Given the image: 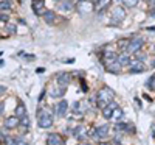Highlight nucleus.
I'll list each match as a JSON object with an SVG mask.
<instances>
[{"label": "nucleus", "mask_w": 155, "mask_h": 145, "mask_svg": "<svg viewBox=\"0 0 155 145\" xmlns=\"http://www.w3.org/2000/svg\"><path fill=\"white\" fill-rule=\"evenodd\" d=\"M116 2H121V0H116Z\"/></svg>", "instance_id": "obj_42"}, {"label": "nucleus", "mask_w": 155, "mask_h": 145, "mask_svg": "<svg viewBox=\"0 0 155 145\" xmlns=\"http://www.w3.org/2000/svg\"><path fill=\"white\" fill-rule=\"evenodd\" d=\"M149 3H150V8H155V0H149Z\"/></svg>", "instance_id": "obj_34"}, {"label": "nucleus", "mask_w": 155, "mask_h": 145, "mask_svg": "<svg viewBox=\"0 0 155 145\" xmlns=\"http://www.w3.org/2000/svg\"><path fill=\"white\" fill-rule=\"evenodd\" d=\"M130 56H129V53H127V51H121V53L118 55V62L123 65V67H124V65H129V64H130Z\"/></svg>", "instance_id": "obj_20"}, {"label": "nucleus", "mask_w": 155, "mask_h": 145, "mask_svg": "<svg viewBox=\"0 0 155 145\" xmlns=\"http://www.w3.org/2000/svg\"><path fill=\"white\" fill-rule=\"evenodd\" d=\"M124 117V112H123V109L118 106L116 109H113V114H112V118H115V120H120V118H123Z\"/></svg>", "instance_id": "obj_22"}, {"label": "nucleus", "mask_w": 155, "mask_h": 145, "mask_svg": "<svg viewBox=\"0 0 155 145\" xmlns=\"http://www.w3.org/2000/svg\"><path fill=\"white\" fill-rule=\"evenodd\" d=\"M6 30L11 33V34H14L16 31H17V27H16V23H9V22H6Z\"/></svg>", "instance_id": "obj_27"}, {"label": "nucleus", "mask_w": 155, "mask_h": 145, "mask_svg": "<svg viewBox=\"0 0 155 145\" xmlns=\"http://www.w3.org/2000/svg\"><path fill=\"white\" fill-rule=\"evenodd\" d=\"M152 136H153V137H155V131H153V134H152Z\"/></svg>", "instance_id": "obj_41"}, {"label": "nucleus", "mask_w": 155, "mask_h": 145, "mask_svg": "<svg viewBox=\"0 0 155 145\" xmlns=\"http://www.w3.org/2000/svg\"><path fill=\"white\" fill-rule=\"evenodd\" d=\"M0 65H3V61L2 59H0Z\"/></svg>", "instance_id": "obj_39"}, {"label": "nucleus", "mask_w": 155, "mask_h": 145, "mask_svg": "<svg viewBox=\"0 0 155 145\" xmlns=\"http://www.w3.org/2000/svg\"><path fill=\"white\" fill-rule=\"evenodd\" d=\"M134 55H135V59H138V61H141V62H144L146 58H147V55H146V53H141V51H137V53H134Z\"/></svg>", "instance_id": "obj_26"}, {"label": "nucleus", "mask_w": 155, "mask_h": 145, "mask_svg": "<svg viewBox=\"0 0 155 145\" xmlns=\"http://www.w3.org/2000/svg\"><path fill=\"white\" fill-rule=\"evenodd\" d=\"M115 98V92L110 89V87H102L98 94H96V104H98V108H104V106H107V104L112 101Z\"/></svg>", "instance_id": "obj_2"}, {"label": "nucleus", "mask_w": 155, "mask_h": 145, "mask_svg": "<svg viewBox=\"0 0 155 145\" xmlns=\"http://www.w3.org/2000/svg\"><path fill=\"white\" fill-rule=\"evenodd\" d=\"M65 89L67 87H62V86H54V87H50L48 89V95L51 98H61L65 95Z\"/></svg>", "instance_id": "obj_10"}, {"label": "nucleus", "mask_w": 155, "mask_h": 145, "mask_svg": "<svg viewBox=\"0 0 155 145\" xmlns=\"http://www.w3.org/2000/svg\"><path fill=\"white\" fill-rule=\"evenodd\" d=\"M149 16H150V17H155V8H150V11H149Z\"/></svg>", "instance_id": "obj_33"}, {"label": "nucleus", "mask_w": 155, "mask_h": 145, "mask_svg": "<svg viewBox=\"0 0 155 145\" xmlns=\"http://www.w3.org/2000/svg\"><path fill=\"white\" fill-rule=\"evenodd\" d=\"M76 9L79 12H82V14H85V12H90L93 9V3L90 0H81V2L76 3Z\"/></svg>", "instance_id": "obj_8"}, {"label": "nucleus", "mask_w": 155, "mask_h": 145, "mask_svg": "<svg viewBox=\"0 0 155 145\" xmlns=\"http://www.w3.org/2000/svg\"><path fill=\"white\" fill-rule=\"evenodd\" d=\"M150 67H152V69H155V58H153V59H152V62H150Z\"/></svg>", "instance_id": "obj_36"}, {"label": "nucleus", "mask_w": 155, "mask_h": 145, "mask_svg": "<svg viewBox=\"0 0 155 145\" xmlns=\"http://www.w3.org/2000/svg\"><path fill=\"white\" fill-rule=\"evenodd\" d=\"M20 125L23 126V129H28L30 128V118H28V115H25L23 118H20Z\"/></svg>", "instance_id": "obj_24"}, {"label": "nucleus", "mask_w": 155, "mask_h": 145, "mask_svg": "<svg viewBox=\"0 0 155 145\" xmlns=\"http://www.w3.org/2000/svg\"><path fill=\"white\" fill-rule=\"evenodd\" d=\"M127 67H129V72H130V73H140V72H144V70H146V67L143 65V62L138 61V59L130 61V64H129Z\"/></svg>", "instance_id": "obj_13"}, {"label": "nucleus", "mask_w": 155, "mask_h": 145, "mask_svg": "<svg viewBox=\"0 0 155 145\" xmlns=\"http://www.w3.org/2000/svg\"><path fill=\"white\" fill-rule=\"evenodd\" d=\"M127 44H129V39L126 37V39H121V41H118V48L120 50H126V47H127Z\"/></svg>", "instance_id": "obj_25"}, {"label": "nucleus", "mask_w": 155, "mask_h": 145, "mask_svg": "<svg viewBox=\"0 0 155 145\" xmlns=\"http://www.w3.org/2000/svg\"><path fill=\"white\" fill-rule=\"evenodd\" d=\"M3 125H5V128H6V129H14V128H17V126L20 125V120H19V118H17L16 115H9V117H6V118H5Z\"/></svg>", "instance_id": "obj_16"}, {"label": "nucleus", "mask_w": 155, "mask_h": 145, "mask_svg": "<svg viewBox=\"0 0 155 145\" xmlns=\"http://www.w3.org/2000/svg\"><path fill=\"white\" fill-rule=\"evenodd\" d=\"M44 95H45V90H44V92H42V94H41V95H39V101H41V100H42V98H44Z\"/></svg>", "instance_id": "obj_37"}, {"label": "nucleus", "mask_w": 155, "mask_h": 145, "mask_svg": "<svg viewBox=\"0 0 155 145\" xmlns=\"http://www.w3.org/2000/svg\"><path fill=\"white\" fill-rule=\"evenodd\" d=\"M53 122H54V115L50 109H47V108L37 109V126L39 128L47 129L50 126H53Z\"/></svg>", "instance_id": "obj_1"}, {"label": "nucleus", "mask_w": 155, "mask_h": 145, "mask_svg": "<svg viewBox=\"0 0 155 145\" xmlns=\"http://www.w3.org/2000/svg\"><path fill=\"white\" fill-rule=\"evenodd\" d=\"M126 19V8L124 6H115L112 9V27H120V22Z\"/></svg>", "instance_id": "obj_4"}, {"label": "nucleus", "mask_w": 155, "mask_h": 145, "mask_svg": "<svg viewBox=\"0 0 155 145\" xmlns=\"http://www.w3.org/2000/svg\"><path fill=\"white\" fill-rule=\"evenodd\" d=\"M0 145H3V142H2V140H0Z\"/></svg>", "instance_id": "obj_40"}, {"label": "nucleus", "mask_w": 155, "mask_h": 145, "mask_svg": "<svg viewBox=\"0 0 155 145\" xmlns=\"http://www.w3.org/2000/svg\"><path fill=\"white\" fill-rule=\"evenodd\" d=\"M104 67L109 73H113V75H118L121 73L123 70V65L118 62V58H113V59H104Z\"/></svg>", "instance_id": "obj_5"}, {"label": "nucleus", "mask_w": 155, "mask_h": 145, "mask_svg": "<svg viewBox=\"0 0 155 145\" xmlns=\"http://www.w3.org/2000/svg\"><path fill=\"white\" fill-rule=\"evenodd\" d=\"M79 145H92V143H90V142H81Z\"/></svg>", "instance_id": "obj_38"}, {"label": "nucleus", "mask_w": 155, "mask_h": 145, "mask_svg": "<svg viewBox=\"0 0 155 145\" xmlns=\"http://www.w3.org/2000/svg\"><path fill=\"white\" fill-rule=\"evenodd\" d=\"M143 44H144V39L143 37H141V36H134V37L129 39V44H127V47H126L124 51H127L129 55H130V53H137V51L141 50Z\"/></svg>", "instance_id": "obj_3"}, {"label": "nucleus", "mask_w": 155, "mask_h": 145, "mask_svg": "<svg viewBox=\"0 0 155 145\" xmlns=\"http://www.w3.org/2000/svg\"><path fill=\"white\" fill-rule=\"evenodd\" d=\"M9 20V14H8V11H0V22H8Z\"/></svg>", "instance_id": "obj_28"}, {"label": "nucleus", "mask_w": 155, "mask_h": 145, "mask_svg": "<svg viewBox=\"0 0 155 145\" xmlns=\"http://www.w3.org/2000/svg\"><path fill=\"white\" fill-rule=\"evenodd\" d=\"M42 17H44V20H45L48 25H54L56 20H58V14H56L54 11H51V9H47L44 14H42Z\"/></svg>", "instance_id": "obj_17"}, {"label": "nucleus", "mask_w": 155, "mask_h": 145, "mask_svg": "<svg viewBox=\"0 0 155 145\" xmlns=\"http://www.w3.org/2000/svg\"><path fill=\"white\" fill-rule=\"evenodd\" d=\"M54 109H56L58 117H65L67 115V109H68V101L67 100H61L59 103H56Z\"/></svg>", "instance_id": "obj_9"}, {"label": "nucleus", "mask_w": 155, "mask_h": 145, "mask_svg": "<svg viewBox=\"0 0 155 145\" xmlns=\"http://www.w3.org/2000/svg\"><path fill=\"white\" fill-rule=\"evenodd\" d=\"M81 86H82V90H84V92H87V90H88V87H87V84H85V81H84V80H81Z\"/></svg>", "instance_id": "obj_32"}, {"label": "nucleus", "mask_w": 155, "mask_h": 145, "mask_svg": "<svg viewBox=\"0 0 155 145\" xmlns=\"http://www.w3.org/2000/svg\"><path fill=\"white\" fill-rule=\"evenodd\" d=\"M71 133H73V136H74L76 139H79V140H82V139L87 137V131H85L84 125H76Z\"/></svg>", "instance_id": "obj_18"}, {"label": "nucleus", "mask_w": 155, "mask_h": 145, "mask_svg": "<svg viewBox=\"0 0 155 145\" xmlns=\"http://www.w3.org/2000/svg\"><path fill=\"white\" fill-rule=\"evenodd\" d=\"M56 2H61V0H56Z\"/></svg>", "instance_id": "obj_43"}, {"label": "nucleus", "mask_w": 155, "mask_h": 145, "mask_svg": "<svg viewBox=\"0 0 155 145\" xmlns=\"http://www.w3.org/2000/svg\"><path fill=\"white\" fill-rule=\"evenodd\" d=\"M31 8H33V12H34L36 16H41V14H44V12L47 11V9H45V2H44V0H33Z\"/></svg>", "instance_id": "obj_11"}, {"label": "nucleus", "mask_w": 155, "mask_h": 145, "mask_svg": "<svg viewBox=\"0 0 155 145\" xmlns=\"http://www.w3.org/2000/svg\"><path fill=\"white\" fill-rule=\"evenodd\" d=\"M9 143H11V145H30V143H28V140L25 139L23 136H17V137H12V139L9 140Z\"/></svg>", "instance_id": "obj_21"}, {"label": "nucleus", "mask_w": 155, "mask_h": 145, "mask_svg": "<svg viewBox=\"0 0 155 145\" xmlns=\"http://www.w3.org/2000/svg\"><path fill=\"white\" fill-rule=\"evenodd\" d=\"M14 115L19 118H23L25 115H27V106H25V104L22 103V101H19L17 103V106H16V109H14Z\"/></svg>", "instance_id": "obj_19"}, {"label": "nucleus", "mask_w": 155, "mask_h": 145, "mask_svg": "<svg viewBox=\"0 0 155 145\" xmlns=\"http://www.w3.org/2000/svg\"><path fill=\"white\" fill-rule=\"evenodd\" d=\"M3 111H5V103H3L2 100H0V115L3 114Z\"/></svg>", "instance_id": "obj_31"}, {"label": "nucleus", "mask_w": 155, "mask_h": 145, "mask_svg": "<svg viewBox=\"0 0 155 145\" xmlns=\"http://www.w3.org/2000/svg\"><path fill=\"white\" fill-rule=\"evenodd\" d=\"M56 81H58V84H59V86L67 87V86L70 84V81H71V73H67V72L59 73V75L56 76Z\"/></svg>", "instance_id": "obj_14"}, {"label": "nucleus", "mask_w": 155, "mask_h": 145, "mask_svg": "<svg viewBox=\"0 0 155 145\" xmlns=\"http://www.w3.org/2000/svg\"><path fill=\"white\" fill-rule=\"evenodd\" d=\"M9 8H11V5H9V2L6 0V2H0V11L2 9H5V11H9Z\"/></svg>", "instance_id": "obj_29"}, {"label": "nucleus", "mask_w": 155, "mask_h": 145, "mask_svg": "<svg viewBox=\"0 0 155 145\" xmlns=\"http://www.w3.org/2000/svg\"><path fill=\"white\" fill-rule=\"evenodd\" d=\"M76 8V5L71 2V0H61L58 2V9L59 11H64V12H70Z\"/></svg>", "instance_id": "obj_15"}, {"label": "nucleus", "mask_w": 155, "mask_h": 145, "mask_svg": "<svg viewBox=\"0 0 155 145\" xmlns=\"http://www.w3.org/2000/svg\"><path fill=\"white\" fill-rule=\"evenodd\" d=\"M109 134V125H98L93 131H92V136L95 139H102V137H107Z\"/></svg>", "instance_id": "obj_6"}, {"label": "nucleus", "mask_w": 155, "mask_h": 145, "mask_svg": "<svg viewBox=\"0 0 155 145\" xmlns=\"http://www.w3.org/2000/svg\"><path fill=\"white\" fill-rule=\"evenodd\" d=\"M146 2H149V0H146Z\"/></svg>", "instance_id": "obj_44"}, {"label": "nucleus", "mask_w": 155, "mask_h": 145, "mask_svg": "<svg viewBox=\"0 0 155 145\" xmlns=\"http://www.w3.org/2000/svg\"><path fill=\"white\" fill-rule=\"evenodd\" d=\"M116 108H118V103L112 100V101L107 104V106L102 108V117L107 118V120H110V118H112V114H113V109H116Z\"/></svg>", "instance_id": "obj_12"}, {"label": "nucleus", "mask_w": 155, "mask_h": 145, "mask_svg": "<svg viewBox=\"0 0 155 145\" xmlns=\"http://www.w3.org/2000/svg\"><path fill=\"white\" fill-rule=\"evenodd\" d=\"M147 86H150V89H155V75L149 78V81H147Z\"/></svg>", "instance_id": "obj_30"}, {"label": "nucleus", "mask_w": 155, "mask_h": 145, "mask_svg": "<svg viewBox=\"0 0 155 145\" xmlns=\"http://www.w3.org/2000/svg\"><path fill=\"white\" fill-rule=\"evenodd\" d=\"M47 143L48 145H65V140H64V137L58 133H51L47 136Z\"/></svg>", "instance_id": "obj_7"}, {"label": "nucleus", "mask_w": 155, "mask_h": 145, "mask_svg": "<svg viewBox=\"0 0 155 145\" xmlns=\"http://www.w3.org/2000/svg\"><path fill=\"white\" fill-rule=\"evenodd\" d=\"M121 3L124 5V8H135L138 5V0H121Z\"/></svg>", "instance_id": "obj_23"}, {"label": "nucleus", "mask_w": 155, "mask_h": 145, "mask_svg": "<svg viewBox=\"0 0 155 145\" xmlns=\"http://www.w3.org/2000/svg\"><path fill=\"white\" fill-rule=\"evenodd\" d=\"M5 90H6V87H5V86H0V94H3Z\"/></svg>", "instance_id": "obj_35"}]
</instances>
